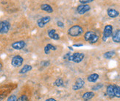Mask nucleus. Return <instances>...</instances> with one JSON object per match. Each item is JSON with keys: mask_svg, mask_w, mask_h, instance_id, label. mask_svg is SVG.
<instances>
[{"mask_svg": "<svg viewBox=\"0 0 120 101\" xmlns=\"http://www.w3.org/2000/svg\"><path fill=\"white\" fill-rule=\"evenodd\" d=\"M64 58L66 60L71 61L75 63H80L83 60V58H84V54L80 52H75V53H73V54H71L70 52H69V53H66L64 56Z\"/></svg>", "mask_w": 120, "mask_h": 101, "instance_id": "f257e3e1", "label": "nucleus"}, {"mask_svg": "<svg viewBox=\"0 0 120 101\" xmlns=\"http://www.w3.org/2000/svg\"><path fill=\"white\" fill-rule=\"evenodd\" d=\"M83 33V29L79 25L72 26L68 30V34L71 37H77Z\"/></svg>", "mask_w": 120, "mask_h": 101, "instance_id": "f03ea898", "label": "nucleus"}, {"mask_svg": "<svg viewBox=\"0 0 120 101\" xmlns=\"http://www.w3.org/2000/svg\"><path fill=\"white\" fill-rule=\"evenodd\" d=\"M84 39L86 41H89L90 44H94L99 40V36L94 32L88 31L84 35Z\"/></svg>", "mask_w": 120, "mask_h": 101, "instance_id": "7ed1b4c3", "label": "nucleus"}, {"mask_svg": "<svg viewBox=\"0 0 120 101\" xmlns=\"http://www.w3.org/2000/svg\"><path fill=\"white\" fill-rule=\"evenodd\" d=\"M113 35V27L111 25H106L103 30V36L102 40L106 41L109 37L112 36Z\"/></svg>", "mask_w": 120, "mask_h": 101, "instance_id": "20e7f679", "label": "nucleus"}, {"mask_svg": "<svg viewBox=\"0 0 120 101\" xmlns=\"http://www.w3.org/2000/svg\"><path fill=\"white\" fill-rule=\"evenodd\" d=\"M24 61V59L22 56L20 55H15L12 58L11 61V64L12 66H13L14 67H19L20 66L22 65Z\"/></svg>", "mask_w": 120, "mask_h": 101, "instance_id": "39448f33", "label": "nucleus"}, {"mask_svg": "<svg viewBox=\"0 0 120 101\" xmlns=\"http://www.w3.org/2000/svg\"><path fill=\"white\" fill-rule=\"evenodd\" d=\"M90 9L91 8L88 4H80L77 7V10L79 14H84L86 12L89 11Z\"/></svg>", "mask_w": 120, "mask_h": 101, "instance_id": "423d86ee", "label": "nucleus"}, {"mask_svg": "<svg viewBox=\"0 0 120 101\" xmlns=\"http://www.w3.org/2000/svg\"><path fill=\"white\" fill-rule=\"evenodd\" d=\"M84 84H85L84 81H83L82 78H77L76 80L74 86H73L72 89H73V90H75V91H76V90H79V89H80L81 88L83 87Z\"/></svg>", "mask_w": 120, "mask_h": 101, "instance_id": "0eeeda50", "label": "nucleus"}, {"mask_svg": "<svg viewBox=\"0 0 120 101\" xmlns=\"http://www.w3.org/2000/svg\"><path fill=\"white\" fill-rule=\"evenodd\" d=\"M51 20V18L49 16H45V17H42L39 19L37 21V24L39 27H44L47 24L48 22H49V21Z\"/></svg>", "mask_w": 120, "mask_h": 101, "instance_id": "6e6552de", "label": "nucleus"}, {"mask_svg": "<svg viewBox=\"0 0 120 101\" xmlns=\"http://www.w3.org/2000/svg\"><path fill=\"white\" fill-rule=\"evenodd\" d=\"M10 27V24L8 21L1 22V33H7Z\"/></svg>", "mask_w": 120, "mask_h": 101, "instance_id": "1a4fd4ad", "label": "nucleus"}, {"mask_svg": "<svg viewBox=\"0 0 120 101\" xmlns=\"http://www.w3.org/2000/svg\"><path fill=\"white\" fill-rule=\"evenodd\" d=\"M25 47V42L24 41H15L12 44V47L15 50H22Z\"/></svg>", "mask_w": 120, "mask_h": 101, "instance_id": "9d476101", "label": "nucleus"}, {"mask_svg": "<svg viewBox=\"0 0 120 101\" xmlns=\"http://www.w3.org/2000/svg\"><path fill=\"white\" fill-rule=\"evenodd\" d=\"M48 35L49 36V38L52 39L54 40H58L60 39L59 35L56 33V30L55 29H52L48 31Z\"/></svg>", "mask_w": 120, "mask_h": 101, "instance_id": "9b49d317", "label": "nucleus"}, {"mask_svg": "<svg viewBox=\"0 0 120 101\" xmlns=\"http://www.w3.org/2000/svg\"><path fill=\"white\" fill-rule=\"evenodd\" d=\"M106 92H107L108 96L110 97V98H113V97H115V95H114L113 85H109V86H108Z\"/></svg>", "mask_w": 120, "mask_h": 101, "instance_id": "f8f14e48", "label": "nucleus"}, {"mask_svg": "<svg viewBox=\"0 0 120 101\" xmlns=\"http://www.w3.org/2000/svg\"><path fill=\"white\" fill-rule=\"evenodd\" d=\"M112 39L115 43H120V30H116V31L112 35Z\"/></svg>", "mask_w": 120, "mask_h": 101, "instance_id": "ddd939ff", "label": "nucleus"}, {"mask_svg": "<svg viewBox=\"0 0 120 101\" xmlns=\"http://www.w3.org/2000/svg\"><path fill=\"white\" fill-rule=\"evenodd\" d=\"M119 13L117 10H114V9H108V15L109 17L111 18H116L119 16Z\"/></svg>", "mask_w": 120, "mask_h": 101, "instance_id": "4468645a", "label": "nucleus"}, {"mask_svg": "<svg viewBox=\"0 0 120 101\" xmlns=\"http://www.w3.org/2000/svg\"><path fill=\"white\" fill-rule=\"evenodd\" d=\"M41 9L44 10V11H46L48 13H52L53 12V9L51 7V5L48 4H43L41 5Z\"/></svg>", "mask_w": 120, "mask_h": 101, "instance_id": "2eb2a0df", "label": "nucleus"}, {"mask_svg": "<svg viewBox=\"0 0 120 101\" xmlns=\"http://www.w3.org/2000/svg\"><path fill=\"white\" fill-rule=\"evenodd\" d=\"M94 97V93L92 92H88L82 95V99L85 100H88L91 99Z\"/></svg>", "mask_w": 120, "mask_h": 101, "instance_id": "dca6fc26", "label": "nucleus"}, {"mask_svg": "<svg viewBox=\"0 0 120 101\" xmlns=\"http://www.w3.org/2000/svg\"><path fill=\"white\" fill-rule=\"evenodd\" d=\"M98 79H99V75H97V74H96V73L92 74V75H91L88 77V81L89 82H91V83L96 82Z\"/></svg>", "mask_w": 120, "mask_h": 101, "instance_id": "f3484780", "label": "nucleus"}, {"mask_svg": "<svg viewBox=\"0 0 120 101\" xmlns=\"http://www.w3.org/2000/svg\"><path fill=\"white\" fill-rule=\"evenodd\" d=\"M115 55H116V52L114 51H108L104 54V58H107V59H111V58H112Z\"/></svg>", "mask_w": 120, "mask_h": 101, "instance_id": "a211bd4d", "label": "nucleus"}, {"mask_svg": "<svg viewBox=\"0 0 120 101\" xmlns=\"http://www.w3.org/2000/svg\"><path fill=\"white\" fill-rule=\"evenodd\" d=\"M31 70H32V66H31L30 65H25L23 66V68L22 69V70H20L19 73L24 74V73H27V72H30Z\"/></svg>", "mask_w": 120, "mask_h": 101, "instance_id": "6ab92c4d", "label": "nucleus"}, {"mask_svg": "<svg viewBox=\"0 0 120 101\" xmlns=\"http://www.w3.org/2000/svg\"><path fill=\"white\" fill-rule=\"evenodd\" d=\"M113 90L115 97L120 98V86H117V85H113Z\"/></svg>", "mask_w": 120, "mask_h": 101, "instance_id": "aec40b11", "label": "nucleus"}, {"mask_svg": "<svg viewBox=\"0 0 120 101\" xmlns=\"http://www.w3.org/2000/svg\"><path fill=\"white\" fill-rule=\"evenodd\" d=\"M54 84L56 86H63V84H64V81H63V79L61 78H58L55 81Z\"/></svg>", "mask_w": 120, "mask_h": 101, "instance_id": "412c9836", "label": "nucleus"}, {"mask_svg": "<svg viewBox=\"0 0 120 101\" xmlns=\"http://www.w3.org/2000/svg\"><path fill=\"white\" fill-rule=\"evenodd\" d=\"M103 86V85L102 83H98V84H96L94 85V86H92V90H94V91H96V90H99Z\"/></svg>", "mask_w": 120, "mask_h": 101, "instance_id": "4be33fe9", "label": "nucleus"}, {"mask_svg": "<svg viewBox=\"0 0 120 101\" xmlns=\"http://www.w3.org/2000/svg\"><path fill=\"white\" fill-rule=\"evenodd\" d=\"M17 101H29V99H28V97H27V95L23 94V95H22V96H20V97L18 98Z\"/></svg>", "mask_w": 120, "mask_h": 101, "instance_id": "5701e85b", "label": "nucleus"}, {"mask_svg": "<svg viewBox=\"0 0 120 101\" xmlns=\"http://www.w3.org/2000/svg\"><path fill=\"white\" fill-rule=\"evenodd\" d=\"M17 100H18L17 97L15 96V95H14V94H12L8 97V101H17Z\"/></svg>", "mask_w": 120, "mask_h": 101, "instance_id": "b1692460", "label": "nucleus"}, {"mask_svg": "<svg viewBox=\"0 0 120 101\" xmlns=\"http://www.w3.org/2000/svg\"><path fill=\"white\" fill-rule=\"evenodd\" d=\"M50 48L49 47V46L48 45H46L45 47H44V52H45V54H46V55H49V52H50Z\"/></svg>", "mask_w": 120, "mask_h": 101, "instance_id": "393cba45", "label": "nucleus"}, {"mask_svg": "<svg viewBox=\"0 0 120 101\" xmlns=\"http://www.w3.org/2000/svg\"><path fill=\"white\" fill-rule=\"evenodd\" d=\"M94 0H79V2L82 4H86L87 3H89V2H93Z\"/></svg>", "mask_w": 120, "mask_h": 101, "instance_id": "a878e982", "label": "nucleus"}, {"mask_svg": "<svg viewBox=\"0 0 120 101\" xmlns=\"http://www.w3.org/2000/svg\"><path fill=\"white\" fill-rule=\"evenodd\" d=\"M48 46H49V47L50 48V50H56V47H55V46H53L52 44H47Z\"/></svg>", "mask_w": 120, "mask_h": 101, "instance_id": "bb28decb", "label": "nucleus"}, {"mask_svg": "<svg viewBox=\"0 0 120 101\" xmlns=\"http://www.w3.org/2000/svg\"><path fill=\"white\" fill-rule=\"evenodd\" d=\"M57 24H58V26L60 27H64V23H63L62 22H60V21H59V22H57Z\"/></svg>", "mask_w": 120, "mask_h": 101, "instance_id": "cd10ccee", "label": "nucleus"}, {"mask_svg": "<svg viewBox=\"0 0 120 101\" xmlns=\"http://www.w3.org/2000/svg\"><path fill=\"white\" fill-rule=\"evenodd\" d=\"M41 64H42V66H45V65H46V66H49V61H46V62H42V63H41Z\"/></svg>", "mask_w": 120, "mask_h": 101, "instance_id": "c85d7f7f", "label": "nucleus"}, {"mask_svg": "<svg viewBox=\"0 0 120 101\" xmlns=\"http://www.w3.org/2000/svg\"><path fill=\"white\" fill-rule=\"evenodd\" d=\"M46 101H56V100H55L54 98H49L47 100H46Z\"/></svg>", "mask_w": 120, "mask_h": 101, "instance_id": "c756f323", "label": "nucleus"}, {"mask_svg": "<svg viewBox=\"0 0 120 101\" xmlns=\"http://www.w3.org/2000/svg\"><path fill=\"white\" fill-rule=\"evenodd\" d=\"M73 46H74V47H82V44H74V45H73Z\"/></svg>", "mask_w": 120, "mask_h": 101, "instance_id": "7c9ffc66", "label": "nucleus"}, {"mask_svg": "<svg viewBox=\"0 0 120 101\" xmlns=\"http://www.w3.org/2000/svg\"><path fill=\"white\" fill-rule=\"evenodd\" d=\"M0 33H1V22H0Z\"/></svg>", "mask_w": 120, "mask_h": 101, "instance_id": "2f4dec72", "label": "nucleus"}, {"mask_svg": "<svg viewBox=\"0 0 120 101\" xmlns=\"http://www.w3.org/2000/svg\"><path fill=\"white\" fill-rule=\"evenodd\" d=\"M69 49H70L71 50H73V49L71 48V47H69Z\"/></svg>", "mask_w": 120, "mask_h": 101, "instance_id": "473e14b6", "label": "nucleus"}]
</instances>
